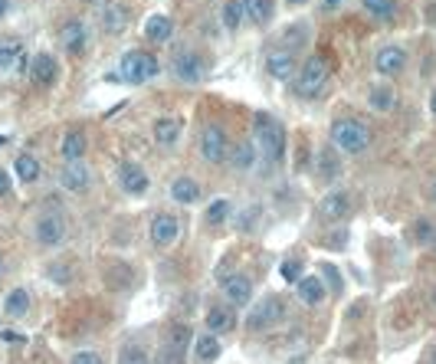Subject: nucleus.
I'll return each instance as SVG.
<instances>
[{
	"mask_svg": "<svg viewBox=\"0 0 436 364\" xmlns=\"http://www.w3.org/2000/svg\"><path fill=\"white\" fill-rule=\"evenodd\" d=\"M331 145L344 154H361L371 148V129L361 118H338L331 125Z\"/></svg>",
	"mask_w": 436,
	"mask_h": 364,
	"instance_id": "nucleus-2",
	"label": "nucleus"
},
{
	"mask_svg": "<svg viewBox=\"0 0 436 364\" xmlns=\"http://www.w3.org/2000/svg\"><path fill=\"white\" fill-rule=\"evenodd\" d=\"M82 3H89V7H96V3H102V0H82Z\"/></svg>",
	"mask_w": 436,
	"mask_h": 364,
	"instance_id": "nucleus-50",
	"label": "nucleus"
},
{
	"mask_svg": "<svg viewBox=\"0 0 436 364\" xmlns=\"http://www.w3.org/2000/svg\"><path fill=\"white\" fill-rule=\"evenodd\" d=\"M115 177H118V187H122L125 194H131V197H141V194L151 187L148 171H145L141 164H135V161H122Z\"/></svg>",
	"mask_w": 436,
	"mask_h": 364,
	"instance_id": "nucleus-11",
	"label": "nucleus"
},
{
	"mask_svg": "<svg viewBox=\"0 0 436 364\" xmlns=\"http://www.w3.org/2000/svg\"><path fill=\"white\" fill-rule=\"evenodd\" d=\"M351 214V197L344 191H331L321 197L319 204V217L325 220V224H335V220H341V217Z\"/></svg>",
	"mask_w": 436,
	"mask_h": 364,
	"instance_id": "nucleus-15",
	"label": "nucleus"
},
{
	"mask_svg": "<svg viewBox=\"0 0 436 364\" xmlns=\"http://www.w3.org/2000/svg\"><path fill=\"white\" fill-rule=\"evenodd\" d=\"M243 20H246V13H243V3H240V0H226L224 7H220V23H224L230 33L240 30Z\"/></svg>",
	"mask_w": 436,
	"mask_h": 364,
	"instance_id": "nucleus-34",
	"label": "nucleus"
},
{
	"mask_svg": "<svg viewBox=\"0 0 436 364\" xmlns=\"http://www.w3.org/2000/svg\"><path fill=\"white\" fill-rule=\"evenodd\" d=\"M220 289H224L226 302L246 305V302L253 299V279L246 276V272H233V276H226L224 282H220Z\"/></svg>",
	"mask_w": 436,
	"mask_h": 364,
	"instance_id": "nucleus-16",
	"label": "nucleus"
},
{
	"mask_svg": "<svg viewBox=\"0 0 436 364\" xmlns=\"http://www.w3.org/2000/svg\"><path fill=\"white\" fill-rule=\"evenodd\" d=\"M0 338H3V342H23V335L20 332H10V328H7V332H0Z\"/></svg>",
	"mask_w": 436,
	"mask_h": 364,
	"instance_id": "nucleus-45",
	"label": "nucleus"
},
{
	"mask_svg": "<svg viewBox=\"0 0 436 364\" xmlns=\"http://www.w3.org/2000/svg\"><path fill=\"white\" fill-rule=\"evenodd\" d=\"M148 236H151V243L161 249H168L177 243V236H181V220L174 214H168V210H161V214L151 217V224H148Z\"/></svg>",
	"mask_w": 436,
	"mask_h": 364,
	"instance_id": "nucleus-10",
	"label": "nucleus"
},
{
	"mask_svg": "<svg viewBox=\"0 0 436 364\" xmlns=\"http://www.w3.org/2000/svg\"><path fill=\"white\" fill-rule=\"evenodd\" d=\"M341 7V0H321V13H331V10H338Z\"/></svg>",
	"mask_w": 436,
	"mask_h": 364,
	"instance_id": "nucleus-44",
	"label": "nucleus"
},
{
	"mask_svg": "<svg viewBox=\"0 0 436 364\" xmlns=\"http://www.w3.org/2000/svg\"><path fill=\"white\" fill-rule=\"evenodd\" d=\"M59 184H63L69 194H82V191H89V184H92V171L85 168L82 161L63 164V171H59Z\"/></svg>",
	"mask_w": 436,
	"mask_h": 364,
	"instance_id": "nucleus-17",
	"label": "nucleus"
},
{
	"mask_svg": "<svg viewBox=\"0 0 436 364\" xmlns=\"http://www.w3.org/2000/svg\"><path fill=\"white\" fill-rule=\"evenodd\" d=\"M289 7H305V3H309V0H286Z\"/></svg>",
	"mask_w": 436,
	"mask_h": 364,
	"instance_id": "nucleus-48",
	"label": "nucleus"
},
{
	"mask_svg": "<svg viewBox=\"0 0 436 364\" xmlns=\"http://www.w3.org/2000/svg\"><path fill=\"white\" fill-rule=\"evenodd\" d=\"M410 230H414V233H410L414 236V243H426V240L433 236V224H430V220H416Z\"/></svg>",
	"mask_w": 436,
	"mask_h": 364,
	"instance_id": "nucleus-40",
	"label": "nucleus"
},
{
	"mask_svg": "<svg viewBox=\"0 0 436 364\" xmlns=\"http://www.w3.org/2000/svg\"><path fill=\"white\" fill-rule=\"evenodd\" d=\"M338 171H341L338 154H335L331 148H325L319 154V177H321V181H335V177H338Z\"/></svg>",
	"mask_w": 436,
	"mask_h": 364,
	"instance_id": "nucleus-37",
	"label": "nucleus"
},
{
	"mask_svg": "<svg viewBox=\"0 0 436 364\" xmlns=\"http://www.w3.org/2000/svg\"><path fill=\"white\" fill-rule=\"evenodd\" d=\"M7 10H10V0H0V17H3Z\"/></svg>",
	"mask_w": 436,
	"mask_h": 364,
	"instance_id": "nucleus-47",
	"label": "nucleus"
},
{
	"mask_svg": "<svg viewBox=\"0 0 436 364\" xmlns=\"http://www.w3.org/2000/svg\"><path fill=\"white\" fill-rule=\"evenodd\" d=\"M13 171H17V177H20L23 184H36L40 181V161L33 158V154H17V161H13Z\"/></svg>",
	"mask_w": 436,
	"mask_h": 364,
	"instance_id": "nucleus-32",
	"label": "nucleus"
},
{
	"mask_svg": "<svg viewBox=\"0 0 436 364\" xmlns=\"http://www.w3.org/2000/svg\"><path fill=\"white\" fill-rule=\"evenodd\" d=\"M321 276L328 279V286H331V292H341V272L331 263H321Z\"/></svg>",
	"mask_w": 436,
	"mask_h": 364,
	"instance_id": "nucleus-42",
	"label": "nucleus"
},
{
	"mask_svg": "<svg viewBox=\"0 0 436 364\" xmlns=\"http://www.w3.org/2000/svg\"><path fill=\"white\" fill-rule=\"evenodd\" d=\"M328 59L325 56H309L305 63L298 66V73H296V92L302 99H312V96H319L321 89H325V82H328Z\"/></svg>",
	"mask_w": 436,
	"mask_h": 364,
	"instance_id": "nucleus-4",
	"label": "nucleus"
},
{
	"mask_svg": "<svg viewBox=\"0 0 436 364\" xmlns=\"http://www.w3.org/2000/svg\"><path fill=\"white\" fill-rule=\"evenodd\" d=\"M194 358H197V364H213L217 358H220V342H217V335H197L194 338Z\"/></svg>",
	"mask_w": 436,
	"mask_h": 364,
	"instance_id": "nucleus-29",
	"label": "nucleus"
},
{
	"mask_svg": "<svg viewBox=\"0 0 436 364\" xmlns=\"http://www.w3.org/2000/svg\"><path fill=\"white\" fill-rule=\"evenodd\" d=\"M128 20H131V7H128L125 0H112L106 7V13H102V30L118 36L128 27Z\"/></svg>",
	"mask_w": 436,
	"mask_h": 364,
	"instance_id": "nucleus-19",
	"label": "nucleus"
},
{
	"mask_svg": "<svg viewBox=\"0 0 436 364\" xmlns=\"http://www.w3.org/2000/svg\"><path fill=\"white\" fill-rule=\"evenodd\" d=\"M0 145H7V138H0Z\"/></svg>",
	"mask_w": 436,
	"mask_h": 364,
	"instance_id": "nucleus-53",
	"label": "nucleus"
},
{
	"mask_svg": "<svg viewBox=\"0 0 436 364\" xmlns=\"http://www.w3.org/2000/svg\"><path fill=\"white\" fill-rule=\"evenodd\" d=\"M296 292H298V299L305 302V305H321L325 302V282L315 276H302L296 282Z\"/></svg>",
	"mask_w": 436,
	"mask_h": 364,
	"instance_id": "nucleus-27",
	"label": "nucleus"
},
{
	"mask_svg": "<svg viewBox=\"0 0 436 364\" xmlns=\"http://www.w3.org/2000/svg\"><path fill=\"white\" fill-rule=\"evenodd\" d=\"M85 151H89V138H85V131H82V129L66 131L63 145H59V154H63L66 164H73V161H82Z\"/></svg>",
	"mask_w": 436,
	"mask_h": 364,
	"instance_id": "nucleus-24",
	"label": "nucleus"
},
{
	"mask_svg": "<svg viewBox=\"0 0 436 364\" xmlns=\"http://www.w3.org/2000/svg\"><path fill=\"white\" fill-rule=\"evenodd\" d=\"M10 191V177H7V171H0V197Z\"/></svg>",
	"mask_w": 436,
	"mask_h": 364,
	"instance_id": "nucleus-46",
	"label": "nucleus"
},
{
	"mask_svg": "<svg viewBox=\"0 0 436 364\" xmlns=\"http://www.w3.org/2000/svg\"><path fill=\"white\" fill-rule=\"evenodd\" d=\"M266 73H269V79H276V82H289V79L298 73L296 53H289V50H272V53L266 56Z\"/></svg>",
	"mask_w": 436,
	"mask_h": 364,
	"instance_id": "nucleus-13",
	"label": "nucleus"
},
{
	"mask_svg": "<svg viewBox=\"0 0 436 364\" xmlns=\"http://www.w3.org/2000/svg\"><path fill=\"white\" fill-rule=\"evenodd\" d=\"M259 214H263V207H259V204H249L243 214H240V220H236V230H240V233H249V230L259 224Z\"/></svg>",
	"mask_w": 436,
	"mask_h": 364,
	"instance_id": "nucleus-39",
	"label": "nucleus"
},
{
	"mask_svg": "<svg viewBox=\"0 0 436 364\" xmlns=\"http://www.w3.org/2000/svg\"><path fill=\"white\" fill-rule=\"evenodd\" d=\"M118 364H151V354L141 342H125L118 348Z\"/></svg>",
	"mask_w": 436,
	"mask_h": 364,
	"instance_id": "nucleus-35",
	"label": "nucleus"
},
{
	"mask_svg": "<svg viewBox=\"0 0 436 364\" xmlns=\"http://www.w3.org/2000/svg\"><path fill=\"white\" fill-rule=\"evenodd\" d=\"M59 43L69 56H82L85 46H89V33H85L82 20H66L63 30H59Z\"/></svg>",
	"mask_w": 436,
	"mask_h": 364,
	"instance_id": "nucleus-14",
	"label": "nucleus"
},
{
	"mask_svg": "<svg viewBox=\"0 0 436 364\" xmlns=\"http://www.w3.org/2000/svg\"><path fill=\"white\" fill-rule=\"evenodd\" d=\"M201 154L207 164H224L226 158H230V138H226L224 125H217V122H210L207 129H203L201 135Z\"/></svg>",
	"mask_w": 436,
	"mask_h": 364,
	"instance_id": "nucleus-7",
	"label": "nucleus"
},
{
	"mask_svg": "<svg viewBox=\"0 0 436 364\" xmlns=\"http://www.w3.org/2000/svg\"><path fill=\"white\" fill-rule=\"evenodd\" d=\"M207 69H210V59L207 56H201L197 50H177L174 53V59H170V73L177 75L181 82H201L203 75H207Z\"/></svg>",
	"mask_w": 436,
	"mask_h": 364,
	"instance_id": "nucleus-6",
	"label": "nucleus"
},
{
	"mask_svg": "<svg viewBox=\"0 0 436 364\" xmlns=\"http://www.w3.org/2000/svg\"><path fill=\"white\" fill-rule=\"evenodd\" d=\"M233 201L230 197H217V201H210L207 204V210H203V220H207V226H224L230 217H233Z\"/></svg>",
	"mask_w": 436,
	"mask_h": 364,
	"instance_id": "nucleus-28",
	"label": "nucleus"
},
{
	"mask_svg": "<svg viewBox=\"0 0 436 364\" xmlns=\"http://www.w3.org/2000/svg\"><path fill=\"white\" fill-rule=\"evenodd\" d=\"M236 328V312L226 305H213L207 312V332L210 335H230Z\"/></svg>",
	"mask_w": 436,
	"mask_h": 364,
	"instance_id": "nucleus-23",
	"label": "nucleus"
},
{
	"mask_svg": "<svg viewBox=\"0 0 436 364\" xmlns=\"http://www.w3.org/2000/svg\"><path fill=\"white\" fill-rule=\"evenodd\" d=\"M0 276H3V259H0Z\"/></svg>",
	"mask_w": 436,
	"mask_h": 364,
	"instance_id": "nucleus-52",
	"label": "nucleus"
},
{
	"mask_svg": "<svg viewBox=\"0 0 436 364\" xmlns=\"http://www.w3.org/2000/svg\"><path fill=\"white\" fill-rule=\"evenodd\" d=\"M170 201H174V204H184V207L197 204V201H201V184L194 181V177H187V174L174 177V181H170Z\"/></svg>",
	"mask_w": 436,
	"mask_h": 364,
	"instance_id": "nucleus-21",
	"label": "nucleus"
},
{
	"mask_svg": "<svg viewBox=\"0 0 436 364\" xmlns=\"http://www.w3.org/2000/svg\"><path fill=\"white\" fill-rule=\"evenodd\" d=\"M23 59V43L17 36H0V69L7 73L13 66H20Z\"/></svg>",
	"mask_w": 436,
	"mask_h": 364,
	"instance_id": "nucleus-30",
	"label": "nucleus"
},
{
	"mask_svg": "<svg viewBox=\"0 0 436 364\" xmlns=\"http://www.w3.org/2000/svg\"><path fill=\"white\" fill-rule=\"evenodd\" d=\"M433 197H436V184H433Z\"/></svg>",
	"mask_w": 436,
	"mask_h": 364,
	"instance_id": "nucleus-54",
	"label": "nucleus"
},
{
	"mask_svg": "<svg viewBox=\"0 0 436 364\" xmlns=\"http://www.w3.org/2000/svg\"><path fill=\"white\" fill-rule=\"evenodd\" d=\"M161 73V63L154 53H145V50H131V53L122 56L118 63V79L128 82V86H141V82H151L154 75Z\"/></svg>",
	"mask_w": 436,
	"mask_h": 364,
	"instance_id": "nucleus-3",
	"label": "nucleus"
},
{
	"mask_svg": "<svg viewBox=\"0 0 436 364\" xmlns=\"http://www.w3.org/2000/svg\"><path fill=\"white\" fill-rule=\"evenodd\" d=\"M374 69L381 75H387V79H394V75H400L407 69V50L404 46H381L377 50V56H374Z\"/></svg>",
	"mask_w": 436,
	"mask_h": 364,
	"instance_id": "nucleus-12",
	"label": "nucleus"
},
{
	"mask_svg": "<svg viewBox=\"0 0 436 364\" xmlns=\"http://www.w3.org/2000/svg\"><path fill=\"white\" fill-rule=\"evenodd\" d=\"M187 344H191V328H187V325H174V328L164 335V342H161L158 364H184Z\"/></svg>",
	"mask_w": 436,
	"mask_h": 364,
	"instance_id": "nucleus-9",
	"label": "nucleus"
},
{
	"mask_svg": "<svg viewBox=\"0 0 436 364\" xmlns=\"http://www.w3.org/2000/svg\"><path fill=\"white\" fill-rule=\"evenodd\" d=\"M154 141H158L161 148H174L177 145V138H181V131H184V122L181 118H174V115H164L154 122Z\"/></svg>",
	"mask_w": 436,
	"mask_h": 364,
	"instance_id": "nucleus-20",
	"label": "nucleus"
},
{
	"mask_svg": "<svg viewBox=\"0 0 436 364\" xmlns=\"http://www.w3.org/2000/svg\"><path fill=\"white\" fill-rule=\"evenodd\" d=\"M430 112L436 115V89H433V96H430Z\"/></svg>",
	"mask_w": 436,
	"mask_h": 364,
	"instance_id": "nucleus-49",
	"label": "nucleus"
},
{
	"mask_svg": "<svg viewBox=\"0 0 436 364\" xmlns=\"http://www.w3.org/2000/svg\"><path fill=\"white\" fill-rule=\"evenodd\" d=\"M305 40H309V23H292L282 30V50H289V53H298Z\"/></svg>",
	"mask_w": 436,
	"mask_h": 364,
	"instance_id": "nucleus-33",
	"label": "nucleus"
},
{
	"mask_svg": "<svg viewBox=\"0 0 436 364\" xmlns=\"http://www.w3.org/2000/svg\"><path fill=\"white\" fill-rule=\"evenodd\" d=\"M30 312V292L27 289H10L3 299V315L7 319H23Z\"/></svg>",
	"mask_w": 436,
	"mask_h": 364,
	"instance_id": "nucleus-31",
	"label": "nucleus"
},
{
	"mask_svg": "<svg viewBox=\"0 0 436 364\" xmlns=\"http://www.w3.org/2000/svg\"><path fill=\"white\" fill-rule=\"evenodd\" d=\"M256 161H259V151H256V145L249 138L230 145V164H233L236 171H253Z\"/></svg>",
	"mask_w": 436,
	"mask_h": 364,
	"instance_id": "nucleus-25",
	"label": "nucleus"
},
{
	"mask_svg": "<svg viewBox=\"0 0 436 364\" xmlns=\"http://www.w3.org/2000/svg\"><path fill=\"white\" fill-rule=\"evenodd\" d=\"M170 36H174V20L168 13H151L145 20V40L148 43H168Z\"/></svg>",
	"mask_w": 436,
	"mask_h": 364,
	"instance_id": "nucleus-22",
	"label": "nucleus"
},
{
	"mask_svg": "<svg viewBox=\"0 0 436 364\" xmlns=\"http://www.w3.org/2000/svg\"><path fill=\"white\" fill-rule=\"evenodd\" d=\"M69 364H102V354L99 351H75L69 358Z\"/></svg>",
	"mask_w": 436,
	"mask_h": 364,
	"instance_id": "nucleus-43",
	"label": "nucleus"
},
{
	"mask_svg": "<svg viewBox=\"0 0 436 364\" xmlns=\"http://www.w3.org/2000/svg\"><path fill=\"white\" fill-rule=\"evenodd\" d=\"M286 315V305L279 296H263V299L253 305V312L246 315V328L249 332H269L272 325H279V319Z\"/></svg>",
	"mask_w": 436,
	"mask_h": 364,
	"instance_id": "nucleus-5",
	"label": "nucleus"
},
{
	"mask_svg": "<svg viewBox=\"0 0 436 364\" xmlns=\"http://www.w3.org/2000/svg\"><path fill=\"white\" fill-rule=\"evenodd\" d=\"M253 145L263 151L269 164H282L286 158V125L272 118L269 112H256L253 115Z\"/></svg>",
	"mask_w": 436,
	"mask_h": 364,
	"instance_id": "nucleus-1",
	"label": "nucleus"
},
{
	"mask_svg": "<svg viewBox=\"0 0 436 364\" xmlns=\"http://www.w3.org/2000/svg\"><path fill=\"white\" fill-rule=\"evenodd\" d=\"M279 272H282V279H286V282H298V279H302V263H298V259H286Z\"/></svg>",
	"mask_w": 436,
	"mask_h": 364,
	"instance_id": "nucleus-41",
	"label": "nucleus"
},
{
	"mask_svg": "<svg viewBox=\"0 0 436 364\" xmlns=\"http://www.w3.org/2000/svg\"><path fill=\"white\" fill-rule=\"evenodd\" d=\"M430 302H433V305H436V289H433V292H430Z\"/></svg>",
	"mask_w": 436,
	"mask_h": 364,
	"instance_id": "nucleus-51",
	"label": "nucleus"
},
{
	"mask_svg": "<svg viewBox=\"0 0 436 364\" xmlns=\"http://www.w3.org/2000/svg\"><path fill=\"white\" fill-rule=\"evenodd\" d=\"M69 233V224H66L63 214H43L36 224H33V240L40 247H59Z\"/></svg>",
	"mask_w": 436,
	"mask_h": 364,
	"instance_id": "nucleus-8",
	"label": "nucleus"
},
{
	"mask_svg": "<svg viewBox=\"0 0 436 364\" xmlns=\"http://www.w3.org/2000/svg\"><path fill=\"white\" fill-rule=\"evenodd\" d=\"M56 75H59V63H56L50 53H36L30 59V79L36 82V86H53Z\"/></svg>",
	"mask_w": 436,
	"mask_h": 364,
	"instance_id": "nucleus-18",
	"label": "nucleus"
},
{
	"mask_svg": "<svg viewBox=\"0 0 436 364\" xmlns=\"http://www.w3.org/2000/svg\"><path fill=\"white\" fill-rule=\"evenodd\" d=\"M240 3H243V13L249 23H256V27H269L272 23L276 0H240Z\"/></svg>",
	"mask_w": 436,
	"mask_h": 364,
	"instance_id": "nucleus-26",
	"label": "nucleus"
},
{
	"mask_svg": "<svg viewBox=\"0 0 436 364\" xmlns=\"http://www.w3.org/2000/svg\"><path fill=\"white\" fill-rule=\"evenodd\" d=\"M397 102H394V89L391 86H374L371 89V108L374 112H391Z\"/></svg>",
	"mask_w": 436,
	"mask_h": 364,
	"instance_id": "nucleus-38",
	"label": "nucleus"
},
{
	"mask_svg": "<svg viewBox=\"0 0 436 364\" xmlns=\"http://www.w3.org/2000/svg\"><path fill=\"white\" fill-rule=\"evenodd\" d=\"M361 3L374 20H394L397 17V0H361Z\"/></svg>",
	"mask_w": 436,
	"mask_h": 364,
	"instance_id": "nucleus-36",
	"label": "nucleus"
}]
</instances>
